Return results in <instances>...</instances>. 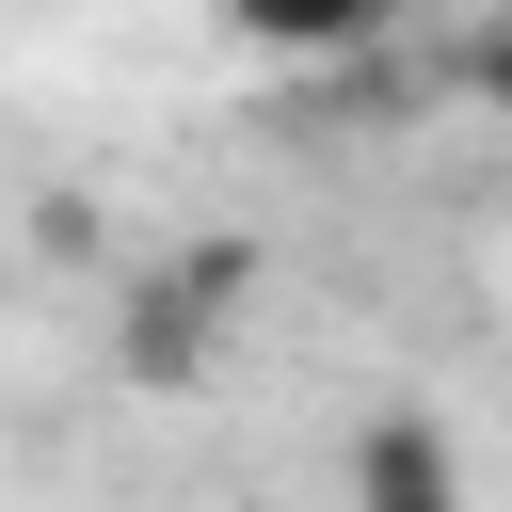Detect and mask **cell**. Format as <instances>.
<instances>
[{
    "label": "cell",
    "mask_w": 512,
    "mask_h": 512,
    "mask_svg": "<svg viewBox=\"0 0 512 512\" xmlns=\"http://www.w3.org/2000/svg\"><path fill=\"white\" fill-rule=\"evenodd\" d=\"M224 32H256V48H288V64H320V48H368L400 0H208Z\"/></svg>",
    "instance_id": "3957f363"
},
{
    "label": "cell",
    "mask_w": 512,
    "mask_h": 512,
    "mask_svg": "<svg viewBox=\"0 0 512 512\" xmlns=\"http://www.w3.org/2000/svg\"><path fill=\"white\" fill-rule=\"evenodd\" d=\"M464 96H480V112H512V16H480V32H464Z\"/></svg>",
    "instance_id": "277c9868"
},
{
    "label": "cell",
    "mask_w": 512,
    "mask_h": 512,
    "mask_svg": "<svg viewBox=\"0 0 512 512\" xmlns=\"http://www.w3.org/2000/svg\"><path fill=\"white\" fill-rule=\"evenodd\" d=\"M352 512H464V464L432 416H368L352 432Z\"/></svg>",
    "instance_id": "7a4b0ae2"
},
{
    "label": "cell",
    "mask_w": 512,
    "mask_h": 512,
    "mask_svg": "<svg viewBox=\"0 0 512 512\" xmlns=\"http://www.w3.org/2000/svg\"><path fill=\"white\" fill-rule=\"evenodd\" d=\"M240 304H256V256H240V240H176V256H160V272L128 288V368H144L160 400H192Z\"/></svg>",
    "instance_id": "6da1fadb"
}]
</instances>
